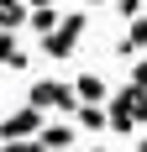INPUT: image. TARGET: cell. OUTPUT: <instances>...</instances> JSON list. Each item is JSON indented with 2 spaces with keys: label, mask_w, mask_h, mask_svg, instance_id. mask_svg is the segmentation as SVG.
I'll return each instance as SVG.
<instances>
[{
  "label": "cell",
  "mask_w": 147,
  "mask_h": 152,
  "mask_svg": "<svg viewBox=\"0 0 147 152\" xmlns=\"http://www.w3.org/2000/svg\"><path fill=\"white\" fill-rule=\"evenodd\" d=\"M58 21H63V5H53V0H42V5H32V11H26V26L37 31V37H53Z\"/></svg>",
  "instance_id": "obj_6"
},
{
  "label": "cell",
  "mask_w": 147,
  "mask_h": 152,
  "mask_svg": "<svg viewBox=\"0 0 147 152\" xmlns=\"http://www.w3.org/2000/svg\"><path fill=\"white\" fill-rule=\"evenodd\" d=\"M26 11H32V5H21V0H0V31L26 26Z\"/></svg>",
  "instance_id": "obj_11"
},
{
  "label": "cell",
  "mask_w": 147,
  "mask_h": 152,
  "mask_svg": "<svg viewBox=\"0 0 147 152\" xmlns=\"http://www.w3.org/2000/svg\"><path fill=\"white\" fill-rule=\"evenodd\" d=\"M84 31H89V16H84V11H63L58 31L42 37V53H47V58H74L79 42H84Z\"/></svg>",
  "instance_id": "obj_1"
},
{
  "label": "cell",
  "mask_w": 147,
  "mask_h": 152,
  "mask_svg": "<svg viewBox=\"0 0 147 152\" xmlns=\"http://www.w3.org/2000/svg\"><path fill=\"white\" fill-rule=\"evenodd\" d=\"M132 89V84H126ZM132 115H137V126H147V94L142 89H132Z\"/></svg>",
  "instance_id": "obj_12"
},
{
  "label": "cell",
  "mask_w": 147,
  "mask_h": 152,
  "mask_svg": "<svg viewBox=\"0 0 147 152\" xmlns=\"http://www.w3.org/2000/svg\"><path fill=\"white\" fill-rule=\"evenodd\" d=\"M74 131H110V121H105V105H79L74 110Z\"/></svg>",
  "instance_id": "obj_10"
},
{
  "label": "cell",
  "mask_w": 147,
  "mask_h": 152,
  "mask_svg": "<svg viewBox=\"0 0 147 152\" xmlns=\"http://www.w3.org/2000/svg\"><path fill=\"white\" fill-rule=\"evenodd\" d=\"M74 142H79L74 121H53V126H42V137H37V147H42V152H68Z\"/></svg>",
  "instance_id": "obj_5"
},
{
  "label": "cell",
  "mask_w": 147,
  "mask_h": 152,
  "mask_svg": "<svg viewBox=\"0 0 147 152\" xmlns=\"http://www.w3.org/2000/svg\"><path fill=\"white\" fill-rule=\"evenodd\" d=\"M26 105L42 110V115L47 110H68L74 115V110H79V94H74V84H63V79H37V84L26 89Z\"/></svg>",
  "instance_id": "obj_2"
},
{
  "label": "cell",
  "mask_w": 147,
  "mask_h": 152,
  "mask_svg": "<svg viewBox=\"0 0 147 152\" xmlns=\"http://www.w3.org/2000/svg\"><path fill=\"white\" fill-rule=\"evenodd\" d=\"M74 94H79V105H105V100H110V84H105L100 74H79L74 79Z\"/></svg>",
  "instance_id": "obj_8"
},
{
  "label": "cell",
  "mask_w": 147,
  "mask_h": 152,
  "mask_svg": "<svg viewBox=\"0 0 147 152\" xmlns=\"http://www.w3.org/2000/svg\"><path fill=\"white\" fill-rule=\"evenodd\" d=\"M89 152H105V147H89Z\"/></svg>",
  "instance_id": "obj_16"
},
{
  "label": "cell",
  "mask_w": 147,
  "mask_h": 152,
  "mask_svg": "<svg viewBox=\"0 0 147 152\" xmlns=\"http://www.w3.org/2000/svg\"><path fill=\"white\" fill-rule=\"evenodd\" d=\"M26 63H32V53L21 47V37H16V31H0V68H11V74H21Z\"/></svg>",
  "instance_id": "obj_7"
},
{
  "label": "cell",
  "mask_w": 147,
  "mask_h": 152,
  "mask_svg": "<svg viewBox=\"0 0 147 152\" xmlns=\"http://www.w3.org/2000/svg\"><path fill=\"white\" fill-rule=\"evenodd\" d=\"M0 152H42L37 142H11V147H0Z\"/></svg>",
  "instance_id": "obj_14"
},
{
  "label": "cell",
  "mask_w": 147,
  "mask_h": 152,
  "mask_svg": "<svg viewBox=\"0 0 147 152\" xmlns=\"http://www.w3.org/2000/svg\"><path fill=\"white\" fill-rule=\"evenodd\" d=\"M137 152H147V137H142V142H137Z\"/></svg>",
  "instance_id": "obj_15"
},
{
  "label": "cell",
  "mask_w": 147,
  "mask_h": 152,
  "mask_svg": "<svg viewBox=\"0 0 147 152\" xmlns=\"http://www.w3.org/2000/svg\"><path fill=\"white\" fill-rule=\"evenodd\" d=\"M42 126H47V115H42V110L16 105L11 115L0 121V147H11V142H37V137H42Z\"/></svg>",
  "instance_id": "obj_3"
},
{
  "label": "cell",
  "mask_w": 147,
  "mask_h": 152,
  "mask_svg": "<svg viewBox=\"0 0 147 152\" xmlns=\"http://www.w3.org/2000/svg\"><path fill=\"white\" fill-rule=\"evenodd\" d=\"M121 58H147V16H137L132 26H126V37L116 42Z\"/></svg>",
  "instance_id": "obj_9"
},
{
  "label": "cell",
  "mask_w": 147,
  "mask_h": 152,
  "mask_svg": "<svg viewBox=\"0 0 147 152\" xmlns=\"http://www.w3.org/2000/svg\"><path fill=\"white\" fill-rule=\"evenodd\" d=\"M132 89H142V94H147V58H137V63H132Z\"/></svg>",
  "instance_id": "obj_13"
},
{
  "label": "cell",
  "mask_w": 147,
  "mask_h": 152,
  "mask_svg": "<svg viewBox=\"0 0 147 152\" xmlns=\"http://www.w3.org/2000/svg\"><path fill=\"white\" fill-rule=\"evenodd\" d=\"M105 105H110V110H105L110 131H116V137H132V131H137V115H132V89H116Z\"/></svg>",
  "instance_id": "obj_4"
}]
</instances>
